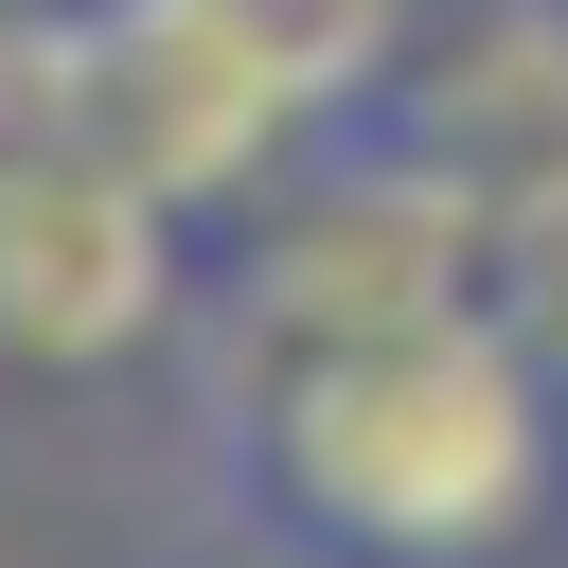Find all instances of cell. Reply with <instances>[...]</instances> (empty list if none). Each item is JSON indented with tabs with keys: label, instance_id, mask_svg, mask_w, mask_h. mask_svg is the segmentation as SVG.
I'll use <instances>...</instances> for the list:
<instances>
[{
	"label": "cell",
	"instance_id": "cell-1",
	"mask_svg": "<svg viewBox=\"0 0 568 568\" xmlns=\"http://www.w3.org/2000/svg\"><path fill=\"white\" fill-rule=\"evenodd\" d=\"M213 444L248 532L320 568H532L568 515V408L497 284L213 373Z\"/></svg>",
	"mask_w": 568,
	"mask_h": 568
},
{
	"label": "cell",
	"instance_id": "cell-2",
	"mask_svg": "<svg viewBox=\"0 0 568 568\" xmlns=\"http://www.w3.org/2000/svg\"><path fill=\"white\" fill-rule=\"evenodd\" d=\"M195 213L124 160H0V373H106L160 320H195Z\"/></svg>",
	"mask_w": 568,
	"mask_h": 568
},
{
	"label": "cell",
	"instance_id": "cell-3",
	"mask_svg": "<svg viewBox=\"0 0 568 568\" xmlns=\"http://www.w3.org/2000/svg\"><path fill=\"white\" fill-rule=\"evenodd\" d=\"M89 106H71V0H0V160H71Z\"/></svg>",
	"mask_w": 568,
	"mask_h": 568
},
{
	"label": "cell",
	"instance_id": "cell-4",
	"mask_svg": "<svg viewBox=\"0 0 568 568\" xmlns=\"http://www.w3.org/2000/svg\"><path fill=\"white\" fill-rule=\"evenodd\" d=\"M497 302H515V337H532V373H550V408H568V160L497 213Z\"/></svg>",
	"mask_w": 568,
	"mask_h": 568
}]
</instances>
